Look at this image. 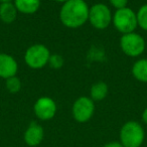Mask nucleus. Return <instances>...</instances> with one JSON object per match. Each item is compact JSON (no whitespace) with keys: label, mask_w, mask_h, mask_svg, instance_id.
Instances as JSON below:
<instances>
[{"label":"nucleus","mask_w":147,"mask_h":147,"mask_svg":"<svg viewBox=\"0 0 147 147\" xmlns=\"http://www.w3.org/2000/svg\"><path fill=\"white\" fill-rule=\"evenodd\" d=\"M88 6L84 0H67L63 4L59 11V18L65 26L78 28L89 20Z\"/></svg>","instance_id":"1"},{"label":"nucleus","mask_w":147,"mask_h":147,"mask_svg":"<svg viewBox=\"0 0 147 147\" xmlns=\"http://www.w3.org/2000/svg\"><path fill=\"white\" fill-rule=\"evenodd\" d=\"M144 138V129L136 121H128L120 130V142L124 147H140Z\"/></svg>","instance_id":"2"},{"label":"nucleus","mask_w":147,"mask_h":147,"mask_svg":"<svg viewBox=\"0 0 147 147\" xmlns=\"http://www.w3.org/2000/svg\"><path fill=\"white\" fill-rule=\"evenodd\" d=\"M112 22L114 23L117 30L123 34L134 32L136 27L138 26L136 13L129 7L117 9L113 15Z\"/></svg>","instance_id":"3"},{"label":"nucleus","mask_w":147,"mask_h":147,"mask_svg":"<svg viewBox=\"0 0 147 147\" xmlns=\"http://www.w3.org/2000/svg\"><path fill=\"white\" fill-rule=\"evenodd\" d=\"M51 53L43 45H33L26 49L24 55L25 63L31 69H41L49 63Z\"/></svg>","instance_id":"4"},{"label":"nucleus","mask_w":147,"mask_h":147,"mask_svg":"<svg viewBox=\"0 0 147 147\" xmlns=\"http://www.w3.org/2000/svg\"><path fill=\"white\" fill-rule=\"evenodd\" d=\"M120 47L126 55L136 57L142 55L145 49V40L140 34L130 32L123 34L120 39Z\"/></svg>","instance_id":"5"},{"label":"nucleus","mask_w":147,"mask_h":147,"mask_svg":"<svg viewBox=\"0 0 147 147\" xmlns=\"http://www.w3.org/2000/svg\"><path fill=\"white\" fill-rule=\"evenodd\" d=\"M113 15L107 5L103 3L94 4L89 11V21L97 29H105L112 22Z\"/></svg>","instance_id":"6"},{"label":"nucleus","mask_w":147,"mask_h":147,"mask_svg":"<svg viewBox=\"0 0 147 147\" xmlns=\"http://www.w3.org/2000/svg\"><path fill=\"white\" fill-rule=\"evenodd\" d=\"M71 112L76 121L80 123L88 122L95 112L94 101L86 96L80 97L74 103Z\"/></svg>","instance_id":"7"},{"label":"nucleus","mask_w":147,"mask_h":147,"mask_svg":"<svg viewBox=\"0 0 147 147\" xmlns=\"http://www.w3.org/2000/svg\"><path fill=\"white\" fill-rule=\"evenodd\" d=\"M57 107L55 102L49 97H40L33 106L35 116L42 121H47L55 116Z\"/></svg>","instance_id":"8"},{"label":"nucleus","mask_w":147,"mask_h":147,"mask_svg":"<svg viewBox=\"0 0 147 147\" xmlns=\"http://www.w3.org/2000/svg\"><path fill=\"white\" fill-rule=\"evenodd\" d=\"M18 65L13 57L7 53H0V78L8 79L16 76Z\"/></svg>","instance_id":"9"},{"label":"nucleus","mask_w":147,"mask_h":147,"mask_svg":"<svg viewBox=\"0 0 147 147\" xmlns=\"http://www.w3.org/2000/svg\"><path fill=\"white\" fill-rule=\"evenodd\" d=\"M43 128L36 122H31L28 125L27 129L25 130L24 135H23V139L24 142L26 143L28 146H37L41 143L43 139Z\"/></svg>","instance_id":"10"},{"label":"nucleus","mask_w":147,"mask_h":147,"mask_svg":"<svg viewBox=\"0 0 147 147\" xmlns=\"http://www.w3.org/2000/svg\"><path fill=\"white\" fill-rule=\"evenodd\" d=\"M17 12L14 3L4 2L0 4V20L6 24H10L16 19Z\"/></svg>","instance_id":"11"},{"label":"nucleus","mask_w":147,"mask_h":147,"mask_svg":"<svg viewBox=\"0 0 147 147\" xmlns=\"http://www.w3.org/2000/svg\"><path fill=\"white\" fill-rule=\"evenodd\" d=\"M17 11L24 14H33L40 7V0H13Z\"/></svg>","instance_id":"12"},{"label":"nucleus","mask_w":147,"mask_h":147,"mask_svg":"<svg viewBox=\"0 0 147 147\" xmlns=\"http://www.w3.org/2000/svg\"><path fill=\"white\" fill-rule=\"evenodd\" d=\"M132 74L137 81L147 83V59H141L135 61L132 67Z\"/></svg>","instance_id":"13"},{"label":"nucleus","mask_w":147,"mask_h":147,"mask_svg":"<svg viewBox=\"0 0 147 147\" xmlns=\"http://www.w3.org/2000/svg\"><path fill=\"white\" fill-rule=\"evenodd\" d=\"M90 93L93 101H102L108 94V86L104 82H97L92 86Z\"/></svg>","instance_id":"14"},{"label":"nucleus","mask_w":147,"mask_h":147,"mask_svg":"<svg viewBox=\"0 0 147 147\" xmlns=\"http://www.w3.org/2000/svg\"><path fill=\"white\" fill-rule=\"evenodd\" d=\"M5 87H6L7 91L12 94L18 93L21 89V82L16 76L11 77L5 80Z\"/></svg>","instance_id":"15"},{"label":"nucleus","mask_w":147,"mask_h":147,"mask_svg":"<svg viewBox=\"0 0 147 147\" xmlns=\"http://www.w3.org/2000/svg\"><path fill=\"white\" fill-rule=\"evenodd\" d=\"M137 15V22L142 29L147 31V4H144L139 8Z\"/></svg>","instance_id":"16"},{"label":"nucleus","mask_w":147,"mask_h":147,"mask_svg":"<svg viewBox=\"0 0 147 147\" xmlns=\"http://www.w3.org/2000/svg\"><path fill=\"white\" fill-rule=\"evenodd\" d=\"M49 63L53 69H59V67H61L63 65V57L59 55H51Z\"/></svg>","instance_id":"17"},{"label":"nucleus","mask_w":147,"mask_h":147,"mask_svg":"<svg viewBox=\"0 0 147 147\" xmlns=\"http://www.w3.org/2000/svg\"><path fill=\"white\" fill-rule=\"evenodd\" d=\"M110 3L114 8L117 9H121L127 7L128 4V0H110Z\"/></svg>","instance_id":"18"},{"label":"nucleus","mask_w":147,"mask_h":147,"mask_svg":"<svg viewBox=\"0 0 147 147\" xmlns=\"http://www.w3.org/2000/svg\"><path fill=\"white\" fill-rule=\"evenodd\" d=\"M104 147H124L121 142H117V141H113V142H109L105 145Z\"/></svg>","instance_id":"19"},{"label":"nucleus","mask_w":147,"mask_h":147,"mask_svg":"<svg viewBox=\"0 0 147 147\" xmlns=\"http://www.w3.org/2000/svg\"><path fill=\"white\" fill-rule=\"evenodd\" d=\"M142 120L145 124H147V108H145V110L142 113Z\"/></svg>","instance_id":"20"},{"label":"nucleus","mask_w":147,"mask_h":147,"mask_svg":"<svg viewBox=\"0 0 147 147\" xmlns=\"http://www.w3.org/2000/svg\"><path fill=\"white\" fill-rule=\"evenodd\" d=\"M55 2H59V3H63H63H65V2H67V0H55Z\"/></svg>","instance_id":"21"},{"label":"nucleus","mask_w":147,"mask_h":147,"mask_svg":"<svg viewBox=\"0 0 147 147\" xmlns=\"http://www.w3.org/2000/svg\"><path fill=\"white\" fill-rule=\"evenodd\" d=\"M12 0H0V2L1 3H4V2H11Z\"/></svg>","instance_id":"22"}]
</instances>
